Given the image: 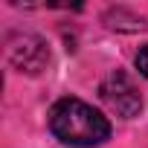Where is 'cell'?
<instances>
[{
	"instance_id": "3957f363",
	"label": "cell",
	"mask_w": 148,
	"mask_h": 148,
	"mask_svg": "<svg viewBox=\"0 0 148 148\" xmlns=\"http://www.w3.org/2000/svg\"><path fill=\"white\" fill-rule=\"evenodd\" d=\"M136 70L148 79V47H142V49L136 52Z\"/></svg>"
},
{
	"instance_id": "6da1fadb",
	"label": "cell",
	"mask_w": 148,
	"mask_h": 148,
	"mask_svg": "<svg viewBox=\"0 0 148 148\" xmlns=\"http://www.w3.org/2000/svg\"><path fill=\"white\" fill-rule=\"evenodd\" d=\"M49 131L73 148H96L110 136V122L82 99H58L49 110Z\"/></svg>"
},
{
	"instance_id": "7a4b0ae2",
	"label": "cell",
	"mask_w": 148,
	"mask_h": 148,
	"mask_svg": "<svg viewBox=\"0 0 148 148\" xmlns=\"http://www.w3.org/2000/svg\"><path fill=\"white\" fill-rule=\"evenodd\" d=\"M99 96H102V102H105L116 116H122V119L136 116V113H139V108H142V96H139L136 82L128 76V73H122V70L110 73V76L102 82Z\"/></svg>"
}]
</instances>
